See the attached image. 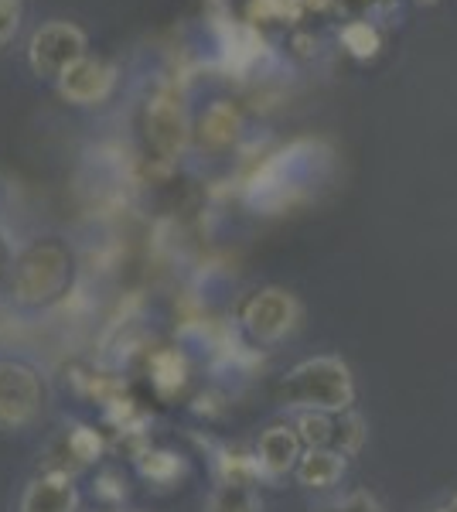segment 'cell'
I'll return each instance as SVG.
<instances>
[{"label":"cell","mask_w":457,"mask_h":512,"mask_svg":"<svg viewBox=\"0 0 457 512\" xmlns=\"http://www.w3.org/2000/svg\"><path fill=\"white\" fill-rule=\"evenodd\" d=\"M277 400L290 410H321V414H345L355 403V379L352 369L338 355H314L297 362L280 379Z\"/></svg>","instance_id":"obj_1"},{"label":"cell","mask_w":457,"mask_h":512,"mask_svg":"<svg viewBox=\"0 0 457 512\" xmlns=\"http://www.w3.org/2000/svg\"><path fill=\"white\" fill-rule=\"evenodd\" d=\"M69 280V250L58 239H35L14 263V297L21 304H48Z\"/></svg>","instance_id":"obj_2"},{"label":"cell","mask_w":457,"mask_h":512,"mask_svg":"<svg viewBox=\"0 0 457 512\" xmlns=\"http://www.w3.org/2000/svg\"><path fill=\"white\" fill-rule=\"evenodd\" d=\"M45 379L18 359H0V427L21 431L45 414Z\"/></svg>","instance_id":"obj_3"},{"label":"cell","mask_w":457,"mask_h":512,"mask_svg":"<svg viewBox=\"0 0 457 512\" xmlns=\"http://www.w3.org/2000/svg\"><path fill=\"white\" fill-rule=\"evenodd\" d=\"M301 318V304L284 287H263V291L249 294L243 304V328L253 342L273 345L287 338L297 328Z\"/></svg>","instance_id":"obj_4"},{"label":"cell","mask_w":457,"mask_h":512,"mask_svg":"<svg viewBox=\"0 0 457 512\" xmlns=\"http://www.w3.org/2000/svg\"><path fill=\"white\" fill-rule=\"evenodd\" d=\"M79 59H86V35L69 21H52L35 31L28 48V62L35 76L62 79Z\"/></svg>","instance_id":"obj_5"},{"label":"cell","mask_w":457,"mask_h":512,"mask_svg":"<svg viewBox=\"0 0 457 512\" xmlns=\"http://www.w3.org/2000/svg\"><path fill=\"white\" fill-rule=\"evenodd\" d=\"M144 134H147V144L151 151L157 154L161 161H171L185 151L188 144V113L181 106L178 96L171 93H161L147 103V113H144Z\"/></svg>","instance_id":"obj_6"},{"label":"cell","mask_w":457,"mask_h":512,"mask_svg":"<svg viewBox=\"0 0 457 512\" xmlns=\"http://www.w3.org/2000/svg\"><path fill=\"white\" fill-rule=\"evenodd\" d=\"M301 454H304V441H301V434H297V427L273 424L260 434V444H256V465H260V475L280 478V475L294 472Z\"/></svg>","instance_id":"obj_7"},{"label":"cell","mask_w":457,"mask_h":512,"mask_svg":"<svg viewBox=\"0 0 457 512\" xmlns=\"http://www.w3.org/2000/svg\"><path fill=\"white\" fill-rule=\"evenodd\" d=\"M79 509V489L69 472H48L38 475L24 489L18 512H76Z\"/></svg>","instance_id":"obj_8"},{"label":"cell","mask_w":457,"mask_h":512,"mask_svg":"<svg viewBox=\"0 0 457 512\" xmlns=\"http://www.w3.org/2000/svg\"><path fill=\"white\" fill-rule=\"evenodd\" d=\"M110 89H113V69L103 59H89V55L79 59L62 79H58V93L79 106L99 103Z\"/></svg>","instance_id":"obj_9"},{"label":"cell","mask_w":457,"mask_h":512,"mask_svg":"<svg viewBox=\"0 0 457 512\" xmlns=\"http://www.w3.org/2000/svg\"><path fill=\"white\" fill-rule=\"evenodd\" d=\"M345 468H348L345 454H338L331 448H307L294 472L304 489H335L345 478Z\"/></svg>","instance_id":"obj_10"},{"label":"cell","mask_w":457,"mask_h":512,"mask_svg":"<svg viewBox=\"0 0 457 512\" xmlns=\"http://www.w3.org/2000/svg\"><path fill=\"white\" fill-rule=\"evenodd\" d=\"M185 359H181V352L178 349H161V352H154V359H151V379H154V386H157V393L161 396H171V393H178L181 386H185Z\"/></svg>","instance_id":"obj_11"},{"label":"cell","mask_w":457,"mask_h":512,"mask_svg":"<svg viewBox=\"0 0 457 512\" xmlns=\"http://www.w3.org/2000/svg\"><path fill=\"white\" fill-rule=\"evenodd\" d=\"M236 130H239V117L229 103H215L205 110V117H202V140L205 144H212V147L229 144V140L236 137Z\"/></svg>","instance_id":"obj_12"},{"label":"cell","mask_w":457,"mask_h":512,"mask_svg":"<svg viewBox=\"0 0 457 512\" xmlns=\"http://www.w3.org/2000/svg\"><path fill=\"white\" fill-rule=\"evenodd\" d=\"M297 434H301L304 448H331L335 437V414H321V410H301L294 420Z\"/></svg>","instance_id":"obj_13"},{"label":"cell","mask_w":457,"mask_h":512,"mask_svg":"<svg viewBox=\"0 0 457 512\" xmlns=\"http://www.w3.org/2000/svg\"><path fill=\"white\" fill-rule=\"evenodd\" d=\"M342 45H345L348 55L369 62V59H376V55H379L382 38H379V31L372 28L369 21H348L342 28Z\"/></svg>","instance_id":"obj_14"},{"label":"cell","mask_w":457,"mask_h":512,"mask_svg":"<svg viewBox=\"0 0 457 512\" xmlns=\"http://www.w3.org/2000/svg\"><path fill=\"white\" fill-rule=\"evenodd\" d=\"M365 444V420L355 414V410H345V414H335V437H331V451L345 454H359Z\"/></svg>","instance_id":"obj_15"},{"label":"cell","mask_w":457,"mask_h":512,"mask_svg":"<svg viewBox=\"0 0 457 512\" xmlns=\"http://www.w3.org/2000/svg\"><path fill=\"white\" fill-rule=\"evenodd\" d=\"M209 512H260V502L253 499L249 485H222L215 492Z\"/></svg>","instance_id":"obj_16"},{"label":"cell","mask_w":457,"mask_h":512,"mask_svg":"<svg viewBox=\"0 0 457 512\" xmlns=\"http://www.w3.org/2000/svg\"><path fill=\"white\" fill-rule=\"evenodd\" d=\"M65 448L72 451V458H76L79 465H89V461L99 458V451H103V441H99V434L89 431V427H76V431L65 437Z\"/></svg>","instance_id":"obj_17"},{"label":"cell","mask_w":457,"mask_h":512,"mask_svg":"<svg viewBox=\"0 0 457 512\" xmlns=\"http://www.w3.org/2000/svg\"><path fill=\"white\" fill-rule=\"evenodd\" d=\"M140 472L147 478H154V482H168L171 475L181 472V465L168 451H151V454H144V461H140Z\"/></svg>","instance_id":"obj_18"},{"label":"cell","mask_w":457,"mask_h":512,"mask_svg":"<svg viewBox=\"0 0 457 512\" xmlns=\"http://www.w3.org/2000/svg\"><path fill=\"white\" fill-rule=\"evenodd\" d=\"M318 512H382V506L376 502V495H369V492H348L345 499L328 502V506H321Z\"/></svg>","instance_id":"obj_19"},{"label":"cell","mask_w":457,"mask_h":512,"mask_svg":"<svg viewBox=\"0 0 457 512\" xmlns=\"http://www.w3.org/2000/svg\"><path fill=\"white\" fill-rule=\"evenodd\" d=\"M301 7V0H253V14L263 18H297Z\"/></svg>","instance_id":"obj_20"},{"label":"cell","mask_w":457,"mask_h":512,"mask_svg":"<svg viewBox=\"0 0 457 512\" xmlns=\"http://www.w3.org/2000/svg\"><path fill=\"white\" fill-rule=\"evenodd\" d=\"M21 24V0H0V45L14 38Z\"/></svg>","instance_id":"obj_21"},{"label":"cell","mask_w":457,"mask_h":512,"mask_svg":"<svg viewBox=\"0 0 457 512\" xmlns=\"http://www.w3.org/2000/svg\"><path fill=\"white\" fill-rule=\"evenodd\" d=\"M430 512H457V495H451V499H444V502H437Z\"/></svg>","instance_id":"obj_22"},{"label":"cell","mask_w":457,"mask_h":512,"mask_svg":"<svg viewBox=\"0 0 457 512\" xmlns=\"http://www.w3.org/2000/svg\"><path fill=\"white\" fill-rule=\"evenodd\" d=\"M4 267H7V243L0 239V274H4Z\"/></svg>","instance_id":"obj_23"},{"label":"cell","mask_w":457,"mask_h":512,"mask_svg":"<svg viewBox=\"0 0 457 512\" xmlns=\"http://www.w3.org/2000/svg\"><path fill=\"white\" fill-rule=\"evenodd\" d=\"M417 4H437V0H417Z\"/></svg>","instance_id":"obj_24"},{"label":"cell","mask_w":457,"mask_h":512,"mask_svg":"<svg viewBox=\"0 0 457 512\" xmlns=\"http://www.w3.org/2000/svg\"><path fill=\"white\" fill-rule=\"evenodd\" d=\"M110 512H130V509H110Z\"/></svg>","instance_id":"obj_25"}]
</instances>
